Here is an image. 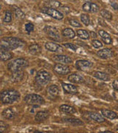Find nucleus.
Instances as JSON below:
<instances>
[{"mask_svg":"<svg viewBox=\"0 0 118 133\" xmlns=\"http://www.w3.org/2000/svg\"><path fill=\"white\" fill-rule=\"evenodd\" d=\"M112 87L114 90H118V79H116L112 82Z\"/></svg>","mask_w":118,"mask_h":133,"instance_id":"nucleus-42","label":"nucleus"},{"mask_svg":"<svg viewBox=\"0 0 118 133\" xmlns=\"http://www.w3.org/2000/svg\"><path fill=\"white\" fill-rule=\"evenodd\" d=\"M91 5H92L91 2H86L83 5L82 8L85 12H90L91 11Z\"/></svg>","mask_w":118,"mask_h":133,"instance_id":"nucleus-34","label":"nucleus"},{"mask_svg":"<svg viewBox=\"0 0 118 133\" xmlns=\"http://www.w3.org/2000/svg\"><path fill=\"white\" fill-rule=\"evenodd\" d=\"M64 46L66 48H69L71 49L73 51H76L77 49H78V46L74 44H71V43H66V44H64Z\"/></svg>","mask_w":118,"mask_h":133,"instance_id":"nucleus-37","label":"nucleus"},{"mask_svg":"<svg viewBox=\"0 0 118 133\" xmlns=\"http://www.w3.org/2000/svg\"><path fill=\"white\" fill-rule=\"evenodd\" d=\"M100 16L108 21H111L112 19V14H111V12H109L107 10H100Z\"/></svg>","mask_w":118,"mask_h":133,"instance_id":"nucleus-30","label":"nucleus"},{"mask_svg":"<svg viewBox=\"0 0 118 133\" xmlns=\"http://www.w3.org/2000/svg\"><path fill=\"white\" fill-rule=\"evenodd\" d=\"M80 20L86 26H88L90 24L89 16L87 14H82L80 15Z\"/></svg>","mask_w":118,"mask_h":133,"instance_id":"nucleus-32","label":"nucleus"},{"mask_svg":"<svg viewBox=\"0 0 118 133\" xmlns=\"http://www.w3.org/2000/svg\"><path fill=\"white\" fill-rule=\"evenodd\" d=\"M45 48L50 52H62L64 51L63 47L52 42H47L45 43Z\"/></svg>","mask_w":118,"mask_h":133,"instance_id":"nucleus-9","label":"nucleus"},{"mask_svg":"<svg viewBox=\"0 0 118 133\" xmlns=\"http://www.w3.org/2000/svg\"><path fill=\"white\" fill-rule=\"evenodd\" d=\"M45 5L47 6V8H59L61 7V2L58 1H55V0H50V1H45L44 2Z\"/></svg>","mask_w":118,"mask_h":133,"instance_id":"nucleus-24","label":"nucleus"},{"mask_svg":"<svg viewBox=\"0 0 118 133\" xmlns=\"http://www.w3.org/2000/svg\"><path fill=\"white\" fill-rule=\"evenodd\" d=\"M24 102L28 105L33 106H40L44 104V99L42 96L38 94H29L27 95L24 98Z\"/></svg>","mask_w":118,"mask_h":133,"instance_id":"nucleus-4","label":"nucleus"},{"mask_svg":"<svg viewBox=\"0 0 118 133\" xmlns=\"http://www.w3.org/2000/svg\"><path fill=\"white\" fill-rule=\"evenodd\" d=\"M28 65L29 62L26 59L19 58H16L14 60L10 62L8 64V69L10 72H14L22 70L25 67L28 66Z\"/></svg>","mask_w":118,"mask_h":133,"instance_id":"nucleus-3","label":"nucleus"},{"mask_svg":"<svg viewBox=\"0 0 118 133\" xmlns=\"http://www.w3.org/2000/svg\"><path fill=\"white\" fill-rule=\"evenodd\" d=\"M20 98V93L16 90H6L0 94V99L3 104H13Z\"/></svg>","mask_w":118,"mask_h":133,"instance_id":"nucleus-2","label":"nucleus"},{"mask_svg":"<svg viewBox=\"0 0 118 133\" xmlns=\"http://www.w3.org/2000/svg\"><path fill=\"white\" fill-rule=\"evenodd\" d=\"M59 109H60V110L61 112H66V113H68V114H74V113H75L76 112H77V110H76L75 107L66 104L61 105Z\"/></svg>","mask_w":118,"mask_h":133,"instance_id":"nucleus-23","label":"nucleus"},{"mask_svg":"<svg viewBox=\"0 0 118 133\" xmlns=\"http://www.w3.org/2000/svg\"><path fill=\"white\" fill-rule=\"evenodd\" d=\"M100 133H114L113 132H111V131H104V132H100Z\"/></svg>","mask_w":118,"mask_h":133,"instance_id":"nucleus-45","label":"nucleus"},{"mask_svg":"<svg viewBox=\"0 0 118 133\" xmlns=\"http://www.w3.org/2000/svg\"><path fill=\"white\" fill-rule=\"evenodd\" d=\"M90 34L92 35V37L93 38H97V34H96L95 33H94V32H92H92H90Z\"/></svg>","mask_w":118,"mask_h":133,"instance_id":"nucleus-44","label":"nucleus"},{"mask_svg":"<svg viewBox=\"0 0 118 133\" xmlns=\"http://www.w3.org/2000/svg\"><path fill=\"white\" fill-rule=\"evenodd\" d=\"M41 12L50 16L53 19H55L57 20H61L64 19V14L61 13L59 10L54 9V8H50L46 7V8H44L41 10Z\"/></svg>","mask_w":118,"mask_h":133,"instance_id":"nucleus-7","label":"nucleus"},{"mask_svg":"<svg viewBox=\"0 0 118 133\" xmlns=\"http://www.w3.org/2000/svg\"><path fill=\"white\" fill-rule=\"evenodd\" d=\"M53 60L57 63H60V64H70L72 62V60L70 57L67 56H64V55H55L53 56Z\"/></svg>","mask_w":118,"mask_h":133,"instance_id":"nucleus-12","label":"nucleus"},{"mask_svg":"<svg viewBox=\"0 0 118 133\" xmlns=\"http://www.w3.org/2000/svg\"><path fill=\"white\" fill-rule=\"evenodd\" d=\"M13 57V53L10 52L8 50H0V58L2 61L6 62L11 59Z\"/></svg>","mask_w":118,"mask_h":133,"instance_id":"nucleus-22","label":"nucleus"},{"mask_svg":"<svg viewBox=\"0 0 118 133\" xmlns=\"http://www.w3.org/2000/svg\"><path fill=\"white\" fill-rule=\"evenodd\" d=\"M92 46H93L94 48H96V49H98V48H101V47L103 46L102 42H101L100 41H99V40H98V39H94V40L92 42Z\"/></svg>","mask_w":118,"mask_h":133,"instance_id":"nucleus-35","label":"nucleus"},{"mask_svg":"<svg viewBox=\"0 0 118 133\" xmlns=\"http://www.w3.org/2000/svg\"><path fill=\"white\" fill-rule=\"evenodd\" d=\"M98 34L102 39V41L106 44H111L112 43V39L111 36L106 31H105L103 30H100Z\"/></svg>","mask_w":118,"mask_h":133,"instance_id":"nucleus-14","label":"nucleus"},{"mask_svg":"<svg viewBox=\"0 0 118 133\" xmlns=\"http://www.w3.org/2000/svg\"><path fill=\"white\" fill-rule=\"evenodd\" d=\"M25 42L22 39L16 37H5L1 39L0 48L5 50H13L16 48L22 47Z\"/></svg>","mask_w":118,"mask_h":133,"instance_id":"nucleus-1","label":"nucleus"},{"mask_svg":"<svg viewBox=\"0 0 118 133\" xmlns=\"http://www.w3.org/2000/svg\"><path fill=\"white\" fill-rule=\"evenodd\" d=\"M77 34L82 39L86 40V39H89V33H88L86 30H78L77 31Z\"/></svg>","mask_w":118,"mask_h":133,"instance_id":"nucleus-31","label":"nucleus"},{"mask_svg":"<svg viewBox=\"0 0 118 133\" xmlns=\"http://www.w3.org/2000/svg\"><path fill=\"white\" fill-rule=\"evenodd\" d=\"M60 12L61 13L62 12H64V13H65V14H68L69 12H70V8L69 7H67V6H63V7H61L60 8Z\"/></svg>","mask_w":118,"mask_h":133,"instance_id":"nucleus-41","label":"nucleus"},{"mask_svg":"<svg viewBox=\"0 0 118 133\" xmlns=\"http://www.w3.org/2000/svg\"><path fill=\"white\" fill-rule=\"evenodd\" d=\"M62 87L64 91L68 93V94H76L78 92V88L75 86L72 85L71 84H66V83H62Z\"/></svg>","mask_w":118,"mask_h":133,"instance_id":"nucleus-13","label":"nucleus"},{"mask_svg":"<svg viewBox=\"0 0 118 133\" xmlns=\"http://www.w3.org/2000/svg\"><path fill=\"white\" fill-rule=\"evenodd\" d=\"M13 10L14 12V14L16 16V18L19 19H23L25 17V14L22 10L16 6H13Z\"/></svg>","mask_w":118,"mask_h":133,"instance_id":"nucleus-28","label":"nucleus"},{"mask_svg":"<svg viewBox=\"0 0 118 133\" xmlns=\"http://www.w3.org/2000/svg\"><path fill=\"white\" fill-rule=\"evenodd\" d=\"M24 78V72L22 70L20 71L14 72H12L10 75V79L13 82H18V81H22Z\"/></svg>","mask_w":118,"mask_h":133,"instance_id":"nucleus-19","label":"nucleus"},{"mask_svg":"<svg viewBox=\"0 0 118 133\" xmlns=\"http://www.w3.org/2000/svg\"><path fill=\"white\" fill-rule=\"evenodd\" d=\"M35 80L40 85H46L51 81V74L46 70H39L36 73Z\"/></svg>","mask_w":118,"mask_h":133,"instance_id":"nucleus-5","label":"nucleus"},{"mask_svg":"<svg viewBox=\"0 0 118 133\" xmlns=\"http://www.w3.org/2000/svg\"><path fill=\"white\" fill-rule=\"evenodd\" d=\"M33 133H43V132H40V131H38V130H36V131H35V132H34Z\"/></svg>","mask_w":118,"mask_h":133,"instance_id":"nucleus-46","label":"nucleus"},{"mask_svg":"<svg viewBox=\"0 0 118 133\" xmlns=\"http://www.w3.org/2000/svg\"><path fill=\"white\" fill-rule=\"evenodd\" d=\"M117 130H118V129H117Z\"/></svg>","mask_w":118,"mask_h":133,"instance_id":"nucleus-48","label":"nucleus"},{"mask_svg":"<svg viewBox=\"0 0 118 133\" xmlns=\"http://www.w3.org/2000/svg\"><path fill=\"white\" fill-rule=\"evenodd\" d=\"M68 80L73 84H82L84 82V78L77 73H73L68 76Z\"/></svg>","mask_w":118,"mask_h":133,"instance_id":"nucleus-16","label":"nucleus"},{"mask_svg":"<svg viewBox=\"0 0 118 133\" xmlns=\"http://www.w3.org/2000/svg\"><path fill=\"white\" fill-rule=\"evenodd\" d=\"M94 78H98L100 80H102L104 81H109L110 80V76H109V74L100 71H96L94 72L93 74Z\"/></svg>","mask_w":118,"mask_h":133,"instance_id":"nucleus-20","label":"nucleus"},{"mask_svg":"<svg viewBox=\"0 0 118 133\" xmlns=\"http://www.w3.org/2000/svg\"><path fill=\"white\" fill-rule=\"evenodd\" d=\"M110 3H111V6L113 8V9L118 10V4L117 2H111Z\"/></svg>","mask_w":118,"mask_h":133,"instance_id":"nucleus-43","label":"nucleus"},{"mask_svg":"<svg viewBox=\"0 0 118 133\" xmlns=\"http://www.w3.org/2000/svg\"><path fill=\"white\" fill-rule=\"evenodd\" d=\"M2 115L3 118L8 120H12L16 117V112L14 110L11 108H7V109H4L2 112Z\"/></svg>","mask_w":118,"mask_h":133,"instance_id":"nucleus-17","label":"nucleus"},{"mask_svg":"<svg viewBox=\"0 0 118 133\" xmlns=\"http://www.w3.org/2000/svg\"><path fill=\"white\" fill-rule=\"evenodd\" d=\"M12 21V13L9 10H6L5 12L4 22L6 23H9Z\"/></svg>","mask_w":118,"mask_h":133,"instance_id":"nucleus-33","label":"nucleus"},{"mask_svg":"<svg viewBox=\"0 0 118 133\" xmlns=\"http://www.w3.org/2000/svg\"><path fill=\"white\" fill-rule=\"evenodd\" d=\"M115 109H117V110H118V105H117V106H116V107H115Z\"/></svg>","mask_w":118,"mask_h":133,"instance_id":"nucleus-47","label":"nucleus"},{"mask_svg":"<svg viewBox=\"0 0 118 133\" xmlns=\"http://www.w3.org/2000/svg\"><path fill=\"white\" fill-rule=\"evenodd\" d=\"M101 114L105 118H107L111 119V120L117 118V114L115 112L109 110V109H102Z\"/></svg>","mask_w":118,"mask_h":133,"instance_id":"nucleus-18","label":"nucleus"},{"mask_svg":"<svg viewBox=\"0 0 118 133\" xmlns=\"http://www.w3.org/2000/svg\"><path fill=\"white\" fill-rule=\"evenodd\" d=\"M29 52L33 55H38L41 52V48L37 44H33L29 47Z\"/></svg>","mask_w":118,"mask_h":133,"instance_id":"nucleus-27","label":"nucleus"},{"mask_svg":"<svg viewBox=\"0 0 118 133\" xmlns=\"http://www.w3.org/2000/svg\"><path fill=\"white\" fill-rule=\"evenodd\" d=\"M70 24L72 27H75V28H80L81 27V24H80V22L78 21H77V20H74V19L70 21Z\"/></svg>","mask_w":118,"mask_h":133,"instance_id":"nucleus-40","label":"nucleus"},{"mask_svg":"<svg viewBox=\"0 0 118 133\" xmlns=\"http://www.w3.org/2000/svg\"><path fill=\"white\" fill-rule=\"evenodd\" d=\"M100 10V8L98 5L96 3H93L92 2V5H91V13H96Z\"/></svg>","mask_w":118,"mask_h":133,"instance_id":"nucleus-39","label":"nucleus"},{"mask_svg":"<svg viewBox=\"0 0 118 133\" xmlns=\"http://www.w3.org/2000/svg\"><path fill=\"white\" fill-rule=\"evenodd\" d=\"M44 30L45 33L47 34V37L55 42H60L61 41V36L58 29L55 27L52 26H45L44 28Z\"/></svg>","mask_w":118,"mask_h":133,"instance_id":"nucleus-6","label":"nucleus"},{"mask_svg":"<svg viewBox=\"0 0 118 133\" xmlns=\"http://www.w3.org/2000/svg\"><path fill=\"white\" fill-rule=\"evenodd\" d=\"M25 30H26V31L27 32V33H30V32H32L33 31V30H34V25H33L32 23H27V24H25Z\"/></svg>","mask_w":118,"mask_h":133,"instance_id":"nucleus-38","label":"nucleus"},{"mask_svg":"<svg viewBox=\"0 0 118 133\" xmlns=\"http://www.w3.org/2000/svg\"><path fill=\"white\" fill-rule=\"evenodd\" d=\"M76 67L80 70H86L93 66V63L87 60H78L75 63Z\"/></svg>","mask_w":118,"mask_h":133,"instance_id":"nucleus-10","label":"nucleus"},{"mask_svg":"<svg viewBox=\"0 0 118 133\" xmlns=\"http://www.w3.org/2000/svg\"><path fill=\"white\" fill-rule=\"evenodd\" d=\"M53 70L59 75H66L70 72V69L69 66L66 64L60 63H56L53 66Z\"/></svg>","mask_w":118,"mask_h":133,"instance_id":"nucleus-8","label":"nucleus"},{"mask_svg":"<svg viewBox=\"0 0 118 133\" xmlns=\"http://www.w3.org/2000/svg\"><path fill=\"white\" fill-rule=\"evenodd\" d=\"M89 116L91 119H92L94 121H97L98 123H103L105 121V118L103 115H100L99 113L95 112H89Z\"/></svg>","mask_w":118,"mask_h":133,"instance_id":"nucleus-21","label":"nucleus"},{"mask_svg":"<svg viewBox=\"0 0 118 133\" xmlns=\"http://www.w3.org/2000/svg\"><path fill=\"white\" fill-rule=\"evenodd\" d=\"M64 121L69 123V124L75 125V126H80V125H84V122L82 121H80V119L78 118H65L64 119Z\"/></svg>","mask_w":118,"mask_h":133,"instance_id":"nucleus-29","label":"nucleus"},{"mask_svg":"<svg viewBox=\"0 0 118 133\" xmlns=\"http://www.w3.org/2000/svg\"><path fill=\"white\" fill-rule=\"evenodd\" d=\"M8 127V125L6 123H5L2 121H0V133H4L5 132H6Z\"/></svg>","mask_w":118,"mask_h":133,"instance_id":"nucleus-36","label":"nucleus"},{"mask_svg":"<svg viewBox=\"0 0 118 133\" xmlns=\"http://www.w3.org/2000/svg\"><path fill=\"white\" fill-rule=\"evenodd\" d=\"M62 35L68 38H73L75 36V31L71 28H65L62 30Z\"/></svg>","mask_w":118,"mask_h":133,"instance_id":"nucleus-26","label":"nucleus"},{"mask_svg":"<svg viewBox=\"0 0 118 133\" xmlns=\"http://www.w3.org/2000/svg\"><path fill=\"white\" fill-rule=\"evenodd\" d=\"M97 56L103 59H108L114 56L113 51L109 48H104L97 52Z\"/></svg>","mask_w":118,"mask_h":133,"instance_id":"nucleus-11","label":"nucleus"},{"mask_svg":"<svg viewBox=\"0 0 118 133\" xmlns=\"http://www.w3.org/2000/svg\"><path fill=\"white\" fill-rule=\"evenodd\" d=\"M47 92L50 95H51L52 96H58L59 95L60 90H59V88L58 86L51 85L47 87Z\"/></svg>","mask_w":118,"mask_h":133,"instance_id":"nucleus-25","label":"nucleus"},{"mask_svg":"<svg viewBox=\"0 0 118 133\" xmlns=\"http://www.w3.org/2000/svg\"><path fill=\"white\" fill-rule=\"evenodd\" d=\"M50 116V112L47 110H43V111H39L38 112L36 116H35V120L38 122H42L44 121L47 120Z\"/></svg>","mask_w":118,"mask_h":133,"instance_id":"nucleus-15","label":"nucleus"}]
</instances>
